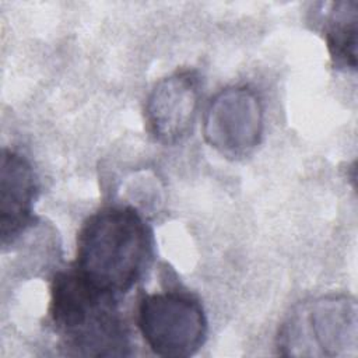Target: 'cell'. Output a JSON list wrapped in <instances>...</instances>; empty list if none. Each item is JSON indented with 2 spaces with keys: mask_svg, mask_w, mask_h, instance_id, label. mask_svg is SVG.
Instances as JSON below:
<instances>
[{
  "mask_svg": "<svg viewBox=\"0 0 358 358\" xmlns=\"http://www.w3.org/2000/svg\"><path fill=\"white\" fill-rule=\"evenodd\" d=\"M117 299L74 267L56 273L50 284L49 316L69 355H130V334Z\"/></svg>",
  "mask_w": 358,
  "mask_h": 358,
  "instance_id": "cell-2",
  "label": "cell"
},
{
  "mask_svg": "<svg viewBox=\"0 0 358 358\" xmlns=\"http://www.w3.org/2000/svg\"><path fill=\"white\" fill-rule=\"evenodd\" d=\"M281 355L345 357L357 351V303L347 295H326L299 303L277 336Z\"/></svg>",
  "mask_w": 358,
  "mask_h": 358,
  "instance_id": "cell-3",
  "label": "cell"
},
{
  "mask_svg": "<svg viewBox=\"0 0 358 358\" xmlns=\"http://www.w3.org/2000/svg\"><path fill=\"white\" fill-rule=\"evenodd\" d=\"M38 179L29 161L17 151L3 148L0 168L1 245L14 243L34 222Z\"/></svg>",
  "mask_w": 358,
  "mask_h": 358,
  "instance_id": "cell-7",
  "label": "cell"
},
{
  "mask_svg": "<svg viewBox=\"0 0 358 358\" xmlns=\"http://www.w3.org/2000/svg\"><path fill=\"white\" fill-rule=\"evenodd\" d=\"M137 326L150 350L159 357H190L207 336L201 303L183 291L144 295L137 305Z\"/></svg>",
  "mask_w": 358,
  "mask_h": 358,
  "instance_id": "cell-4",
  "label": "cell"
},
{
  "mask_svg": "<svg viewBox=\"0 0 358 358\" xmlns=\"http://www.w3.org/2000/svg\"><path fill=\"white\" fill-rule=\"evenodd\" d=\"M200 98V80L193 70H180L161 78L147 96L144 115L150 134L172 145L189 136Z\"/></svg>",
  "mask_w": 358,
  "mask_h": 358,
  "instance_id": "cell-6",
  "label": "cell"
},
{
  "mask_svg": "<svg viewBox=\"0 0 358 358\" xmlns=\"http://www.w3.org/2000/svg\"><path fill=\"white\" fill-rule=\"evenodd\" d=\"M152 248L151 228L134 207H105L90 215L78 232L74 270L119 298L143 277Z\"/></svg>",
  "mask_w": 358,
  "mask_h": 358,
  "instance_id": "cell-1",
  "label": "cell"
},
{
  "mask_svg": "<svg viewBox=\"0 0 358 358\" xmlns=\"http://www.w3.org/2000/svg\"><path fill=\"white\" fill-rule=\"evenodd\" d=\"M263 106L259 95L246 85L221 90L203 117V136L210 147L229 158L246 157L263 136Z\"/></svg>",
  "mask_w": 358,
  "mask_h": 358,
  "instance_id": "cell-5",
  "label": "cell"
},
{
  "mask_svg": "<svg viewBox=\"0 0 358 358\" xmlns=\"http://www.w3.org/2000/svg\"><path fill=\"white\" fill-rule=\"evenodd\" d=\"M323 32L336 69H357L358 43V3L336 1L330 4L324 20Z\"/></svg>",
  "mask_w": 358,
  "mask_h": 358,
  "instance_id": "cell-8",
  "label": "cell"
}]
</instances>
